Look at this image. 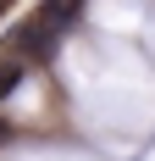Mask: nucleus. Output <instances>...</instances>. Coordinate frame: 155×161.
Returning a JSON list of instances; mask_svg holds the SVG:
<instances>
[{"label": "nucleus", "mask_w": 155, "mask_h": 161, "mask_svg": "<svg viewBox=\"0 0 155 161\" xmlns=\"http://www.w3.org/2000/svg\"><path fill=\"white\" fill-rule=\"evenodd\" d=\"M78 6H83V0H45V6L11 33V50L28 56V61H45L50 50H56V39H67V28L78 22Z\"/></svg>", "instance_id": "f257e3e1"}, {"label": "nucleus", "mask_w": 155, "mask_h": 161, "mask_svg": "<svg viewBox=\"0 0 155 161\" xmlns=\"http://www.w3.org/2000/svg\"><path fill=\"white\" fill-rule=\"evenodd\" d=\"M28 72H33V67H28V56H17V50H11V56L0 61V100L11 95V89H22V83H28Z\"/></svg>", "instance_id": "f03ea898"}]
</instances>
